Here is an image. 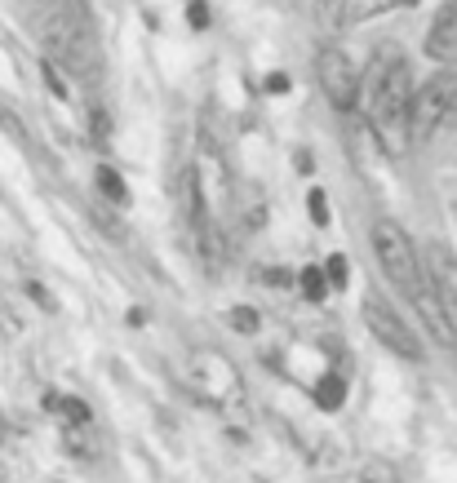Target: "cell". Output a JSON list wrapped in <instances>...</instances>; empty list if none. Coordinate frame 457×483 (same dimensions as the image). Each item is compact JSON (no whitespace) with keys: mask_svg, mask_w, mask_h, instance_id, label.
<instances>
[{"mask_svg":"<svg viewBox=\"0 0 457 483\" xmlns=\"http://www.w3.org/2000/svg\"><path fill=\"white\" fill-rule=\"evenodd\" d=\"M187 23H191V27H196V32H200V27H209V9H205V5H200V0H196V5H191V9H187Z\"/></svg>","mask_w":457,"mask_h":483,"instance_id":"7402d4cb","label":"cell"},{"mask_svg":"<svg viewBox=\"0 0 457 483\" xmlns=\"http://www.w3.org/2000/svg\"><path fill=\"white\" fill-rule=\"evenodd\" d=\"M231 328H240V333H258V315L249 311V307H236V311H231Z\"/></svg>","mask_w":457,"mask_h":483,"instance_id":"d6986e66","label":"cell"},{"mask_svg":"<svg viewBox=\"0 0 457 483\" xmlns=\"http://www.w3.org/2000/svg\"><path fill=\"white\" fill-rule=\"evenodd\" d=\"M373 248H378V262H382V271H387V279L400 288V293H418V288H426V276H422V262H418V248H413V240L404 236V226H395L391 217H382V222H373Z\"/></svg>","mask_w":457,"mask_h":483,"instance_id":"3957f363","label":"cell"},{"mask_svg":"<svg viewBox=\"0 0 457 483\" xmlns=\"http://www.w3.org/2000/svg\"><path fill=\"white\" fill-rule=\"evenodd\" d=\"M364 324H369V333L387 346V350L404 355V359H422V346H418V337H413V328H409V324L395 315V307L382 302L378 293L364 297Z\"/></svg>","mask_w":457,"mask_h":483,"instance_id":"8992f818","label":"cell"},{"mask_svg":"<svg viewBox=\"0 0 457 483\" xmlns=\"http://www.w3.org/2000/svg\"><path fill=\"white\" fill-rule=\"evenodd\" d=\"M320 85H324V94H329V103L338 106V111H351L360 103V67L351 63V54L347 49H338V45H324L320 49Z\"/></svg>","mask_w":457,"mask_h":483,"instance_id":"5b68a950","label":"cell"},{"mask_svg":"<svg viewBox=\"0 0 457 483\" xmlns=\"http://www.w3.org/2000/svg\"><path fill=\"white\" fill-rule=\"evenodd\" d=\"M360 98L369 106V125L378 142L391 156H404L413 138H409V103H413V71L400 49H382V58L373 63L369 80H360Z\"/></svg>","mask_w":457,"mask_h":483,"instance_id":"6da1fadb","label":"cell"},{"mask_svg":"<svg viewBox=\"0 0 457 483\" xmlns=\"http://www.w3.org/2000/svg\"><path fill=\"white\" fill-rule=\"evenodd\" d=\"M413 302H418V311H422V319L431 324V333H435V337H440L444 346H457V328L449 324V315H444L440 307H435V297H431L426 288H418V293H413Z\"/></svg>","mask_w":457,"mask_h":483,"instance_id":"9c48e42d","label":"cell"},{"mask_svg":"<svg viewBox=\"0 0 457 483\" xmlns=\"http://www.w3.org/2000/svg\"><path fill=\"white\" fill-rule=\"evenodd\" d=\"M89 125H94V134H98V142H107V138H111V120H107V111H103V106H94V111H89Z\"/></svg>","mask_w":457,"mask_h":483,"instance_id":"44dd1931","label":"cell"},{"mask_svg":"<svg viewBox=\"0 0 457 483\" xmlns=\"http://www.w3.org/2000/svg\"><path fill=\"white\" fill-rule=\"evenodd\" d=\"M45 80H49V89H54L58 98L67 94V89H63V80H58V71H54V63H45Z\"/></svg>","mask_w":457,"mask_h":483,"instance_id":"603a6c76","label":"cell"},{"mask_svg":"<svg viewBox=\"0 0 457 483\" xmlns=\"http://www.w3.org/2000/svg\"><path fill=\"white\" fill-rule=\"evenodd\" d=\"M395 5H418V0H395Z\"/></svg>","mask_w":457,"mask_h":483,"instance_id":"4316f807","label":"cell"},{"mask_svg":"<svg viewBox=\"0 0 457 483\" xmlns=\"http://www.w3.org/2000/svg\"><path fill=\"white\" fill-rule=\"evenodd\" d=\"M426 54L440 63L457 58V0H444V9L435 14V23L426 32Z\"/></svg>","mask_w":457,"mask_h":483,"instance_id":"ba28073f","label":"cell"},{"mask_svg":"<svg viewBox=\"0 0 457 483\" xmlns=\"http://www.w3.org/2000/svg\"><path fill=\"white\" fill-rule=\"evenodd\" d=\"M316 404L324 413H333V408H342L347 404V381L338 377V373H329V377H320L316 386Z\"/></svg>","mask_w":457,"mask_h":483,"instance_id":"8fae6325","label":"cell"},{"mask_svg":"<svg viewBox=\"0 0 457 483\" xmlns=\"http://www.w3.org/2000/svg\"><path fill=\"white\" fill-rule=\"evenodd\" d=\"M40 35H45V49L63 63L76 75H89L94 71V18L80 0H63L45 14L40 23Z\"/></svg>","mask_w":457,"mask_h":483,"instance_id":"7a4b0ae2","label":"cell"},{"mask_svg":"<svg viewBox=\"0 0 457 483\" xmlns=\"http://www.w3.org/2000/svg\"><path fill=\"white\" fill-rule=\"evenodd\" d=\"M453 80L457 71H440L431 75L422 89H413V103H409V138L426 142L435 138L449 120V103H453Z\"/></svg>","mask_w":457,"mask_h":483,"instance_id":"277c9868","label":"cell"},{"mask_svg":"<svg viewBox=\"0 0 457 483\" xmlns=\"http://www.w3.org/2000/svg\"><path fill=\"white\" fill-rule=\"evenodd\" d=\"M307 200H311V222H316V226H324V222H329V205H324L329 196H324V191H311Z\"/></svg>","mask_w":457,"mask_h":483,"instance_id":"ffe728a7","label":"cell"},{"mask_svg":"<svg viewBox=\"0 0 457 483\" xmlns=\"http://www.w3.org/2000/svg\"><path fill=\"white\" fill-rule=\"evenodd\" d=\"M391 5H395V0H342L338 18H342V27H355V23H364V18H378Z\"/></svg>","mask_w":457,"mask_h":483,"instance_id":"30bf717a","label":"cell"},{"mask_svg":"<svg viewBox=\"0 0 457 483\" xmlns=\"http://www.w3.org/2000/svg\"><path fill=\"white\" fill-rule=\"evenodd\" d=\"M449 125H457V80H453V103H449V120H444V129Z\"/></svg>","mask_w":457,"mask_h":483,"instance_id":"484cf974","label":"cell"},{"mask_svg":"<svg viewBox=\"0 0 457 483\" xmlns=\"http://www.w3.org/2000/svg\"><path fill=\"white\" fill-rule=\"evenodd\" d=\"M355 483H400V470H395L391 461H382V457H373V461H364V466H360Z\"/></svg>","mask_w":457,"mask_h":483,"instance_id":"4fadbf2b","label":"cell"},{"mask_svg":"<svg viewBox=\"0 0 457 483\" xmlns=\"http://www.w3.org/2000/svg\"><path fill=\"white\" fill-rule=\"evenodd\" d=\"M45 404L54 413H63V421H71V426H89V408L80 399H71V395H45Z\"/></svg>","mask_w":457,"mask_h":483,"instance_id":"7c38bea8","label":"cell"},{"mask_svg":"<svg viewBox=\"0 0 457 483\" xmlns=\"http://www.w3.org/2000/svg\"><path fill=\"white\" fill-rule=\"evenodd\" d=\"M236 205L245 208V231H258L262 226V200H258V191L245 186V200H236Z\"/></svg>","mask_w":457,"mask_h":483,"instance_id":"2e32d148","label":"cell"},{"mask_svg":"<svg viewBox=\"0 0 457 483\" xmlns=\"http://www.w3.org/2000/svg\"><path fill=\"white\" fill-rule=\"evenodd\" d=\"M426 293L435 297V307L449 315V324L457 328V262L444 244H431L426 248Z\"/></svg>","mask_w":457,"mask_h":483,"instance_id":"52a82bcc","label":"cell"},{"mask_svg":"<svg viewBox=\"0 0 457 483\" xmlns=\"http://www.w3.org/2000/svg\"><path fill=\"white\" fill-rule=\"evenodd\" d=\"M63 439H67V448H71V457H94V444L80 435V426H71L67 421V430H63Z\"/></svg>","mask_w":457,"mask_h":483,"instance_id":"ac0fdd59","label":"cell"},{"mask_svg":"<svg viewBox=\"0 0 457 483\" xmlns=\"http://www.w3.org/2000/svg\"><path fill=\"white\" fill-rule=\"evenodd\" d=\"M347 271H351V267H347V257H342V253H333V257L324 262V279H329V284H338V288H347Z\"/></svg>","mask_w":457,"mask_h":483,"instance_id":"e0dca14e","label":"cell"},{"mask_svg":"<svg viewBox=\"0 0 457 483\" xmlns=\"http://www.w3.org/2000/svg\"><path fill=\"white\" fill-rule=\"evenodd\" d=\"M98 191H103V196L111 200V205H125V200H129V191H125L120 173L111 169V165H103V169H98Z\"/></svg>","mask_w":457,"mask_h":483,"instance_id":"5bb4252c","label":"cell"},{"mask_svg":"<svg viewBox=\"0 0 457 483\" xmlns=\"http://www.w3.org/2000/svg\"><path fill=\"white\" fill-rule=\"evenodd\" d=\"M298 284H302V293H307L311 302H324V293H329V279H324V267H307V271L298 276Z\"/></svg>","mask_w":457,"mask_h":483,"instance_id":"9a60e30c","label":"cell"},{"mask_svg":"<svg viewBox=\"0 0 457 483\" xmlns=\"http://www.w3.org/2000/svg\"><path fill=\"white\" fill-rule=\"evenodd\" d=\"M262 284H289V276H284L280 267H271V271H267V276H262Z\"/></svg>","mask_w":457,"mask_h":483,"instance_id":"d4e9b609","label":"cell"},{"mask_svg":"<svg viewBox=\"0 0 457 483\" xmlns=\"http://www.w3.org/2000/svg\"><path fill=\"white\" fill-rule=\"evenodd\" d=\"M289 89V75H267V94H284Z\"/></svg>","mask_w":457,"mask_h":483,"instance_id":"cb8c5ba5","label":"cell"}]
</instances>
